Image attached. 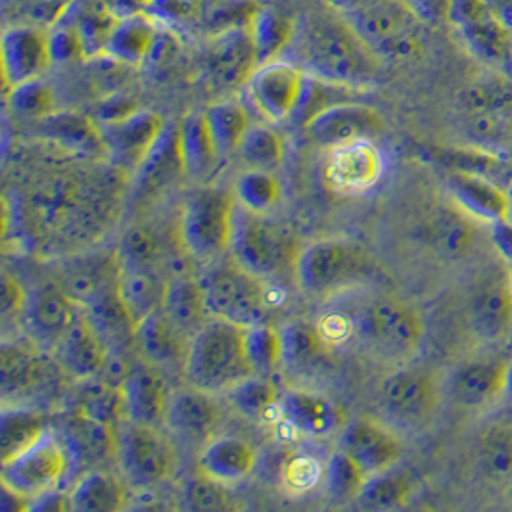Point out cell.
Segmentation results:
<instances>
[{
    "instance_id": "obj_37",
    "label": "cell",
    "mask_w": 512,
    "mask_h": 512,
    "mask_svg": "<svg viewBox=\"0 0 512 512\" xmlns=\"http://www.w3.org/2000/svg\"><path fill=\"white\" fill-rule=\"evenodd\" d=\"M125 488L116 476L93 470L81 476L71 488L70 511L114 512L125 505Z\"/></svg>"
},
{
    "instance_id": "obj_30",
    "label": "cell",
    "mask_w": 512,
    "mask_h": 512,
    "mask_svg": "<svg viewBox=\"0 0 512 512\" xmlns=\"http://www.w3.org/2000/svg\"><path fill=\"white\" fill-rule=\"evenodd\" d=\"M282 417L298 434L323 438L342 424V411L330 399L309 392H290L279 403Z\"/></svg>"
},
{
    "instance_id": "obj_9",
    "label": "cell",
    "mask_w": 512,
    "mask_h": 512,
    "mask_svg": "<svg viewBox=\"0 0 512 512\" xmlns=\"http://www.w3.org/2000/svg\"><path fill=\"white\" fill-rule=\"evenodd\" d=\"M114 449L125 476L139 488L162 484L177 468V455L156 426L129 422L117 432Z\"/></svg>"
},
{
    "instance_id": "obj_14",
    "label": "cell",
    "mask_w": 512,
    "mask_h": 512,
    "mask_svg": "<svg viewBox=\"0 0 512 512\" xmlns=\"http://www.w3.org/2000/svg\"><path fill=\"white\" fill-rule=\"evenodd\" d=\"M259 68L256 45L248 24L215 31L206 50V73L217 89L233 91L248 83Z\"/></svg>"
},
{
    "instance_id": "obj_3",
    "label": "cell",
    "mask_w": 512,
    "mask_h": 512,
    "mask_svg": "<svg viewBox=\"0 0 512 512\" xmlns=\"http://www.w3.org/2000/svg\"><path fill=\"white\" fill-rule=\"evenodd\" d=\"M183 369L190 386L210 394L229 392L257 374L246 346V326L223 319L204 323L188 340Z\"/></svg>"
},
{
    "instance_id": "obj_59",
    "label": "cell",
    "mask_w": 512,
    "mask_h": 512,
    "mask_svg": "<svg viewBox=\"0 0 512 512\" xmlns=\"http://www.w3.org/2000/svg\"><path fill=\"white\" fill-rule=\"evenodd\" d=\"M499 248L503 250V254L512 259V227L505 225V219L499 221V227H497V236H495Z\"/></svg>"
},
{
    "instance_id": "obj_57",
    "label": "cell",
    "mask_w": 512,
    "mask_h": 512,
    "mask_svg": "<svg viewBox=\"0 0 512 512\" xmlns=\"http://www.w3.org/2000/svg\"><path fill=\"white\" fill-rule=\"evenodd\" d=\"M424 24H440L451 18L455 0H401Z\"/></svg>"
},
{
    "instance_id": "obj_36",
    "label": "cell",
    "mask_w": 512,
    "mask_h": 512,
    "mask_svg": "<svg viewBox=\"0 0 512 512\" xmlns=\"http://www.w3.org/2000/svg\"><path fill=\"white\" fill-rule=\"evenodd\" d=\"M162 311L183 334H194L204 325L206 315H210L200 280L187 277L167 280L163 288Z\"/></svg>"
},
{
    "instance_id": "obj_40",
    "label": "cell",
    "mask_w": 512,
    "mask_h": 512,
    "mask_svg": "<svg viewBox=\"0 0 512 512\" xmlns=\"http://www.w3.org/2000/svg\"><path fill=\"white\" fill-rule=\"evenodd\" d=\"M47 432L45 419L29 409H4L0 420L2 465L39 442Z\"/></svg>"
},
{
    "instance_id": "obj_56",
    "label": "cell",
    "mask_w": 512,
    "mask_h": 512,
    "mask_svg": "<svg viewBox=\"0 0 512 512\" xmlns=\"http://www.w3.org/2000/svg\"><path fill=\"white\" fill-rule=\"evenodd\" d=\"M27 294H25L22 284L10 275H2V300H0V307H2V317L4 321L12 319H24L25 305H27Z\"/></svg>"
},
{
    "instance_id": "obj_8",
    "label": "cell",
    "mask_w": 512,
    "mask_h": 512,
    "mask_svg": "<svg viewBox=\"0 0 512 512\" xmlns=\"http://www.w3.org/2000/svg\"><path fill=\"white\" fill-rule=\"evenodd\" d=\"M200 284L213 319L240 326L263 323L267 313L263 280L240 267L234 259L210 271Z\"/></svg>"
},
{
    "instance_id": "obj_11",
    "label": "cell",
    "mask_w": 512,
    "mask_h": 512,
    "mask_svg": "<svg viewBox=\"0 0 512 512\" xmlns=\"http://www.w3.org/2000/svg\"><path fill=\"white\" fill-rule=\"evenodd\" d=\"M307 73L296 64L277 58L261 64L246 83V91L257 112L271 123L292 119L305 87Z\"/></svg>"
},
{
    "instance_id": "obj_46",
    "label": "cell",
    "mask_w": 512,
    "mask_h": 512,
    "mask_svg": "<svg viewBox=\"0 0 512 512\" xmlns=\"http://www.w3.org/2000/svg\"><path fill=\"white\" fill-rule=\"evenodd\" d=\"M282 363L294 369H305L321 359L325 353L323 334L307 323H290L280 330Z\"/></svg>"
},
{
    "instance_id": "obj_43",
    "label": "cell",
    "mask_w": 512,
    "mask_h": 512,
    "mask_svg": "<svg viewBox=\"0 0 512 512\" xmlns=\"http://www.w3.org/2000/svg\"><path fill=\"white\" fill-rule=\"evenodd\" d=\"M432 246L447 257L465 256L474 244L476 229L470 219L457 210H440L428 225Z\"/></svg>"
},
{
    "instance_id": "obj_15",
    "label": "cell",
    "mask_w": 512,
    "mask_h": 512,
    "mask_svg": "<svg viewBox=\"0 0 512 512\" xmlns=\"http://www.w3.org/2000/svg\"><path fill=\"white\" fill-rule=\"evenodd\" d=\"M384 171L380 150L371 140L330 148L323 165L326 187L336 194H361L373 188Z\"/></svg>"
},
{
    "instance_id": "obj_52",
    "label": "cell",
    "mask_w": 512,
    "mask_h": 512,
    "mask_svg": "<svg viewBox=\"0 0 512 512\" xmlns=\"http://www.w3.org/2000/svg\"><path fill=\"white\" fill-rule=\"evenodd\" d=\"M246 346L257 374L271 373L282 363L280 330L265 323L246 326Z\"/></svg>"
},
{
    "instance_id": "obj_4",
    "label": "cell",
    "mask_w": 512,
    "mask_h": 512,
    "mask_svg": "<svg viewBox=\"0 0 512 512\" xmlns=\"http://www.w3.org/2000/svg\"><path fill=\"white\" fill-rule=\"evenodd\" d=\"M344 16L382 62L415 58L422 48L426 24L401 0H374Z\"/></svg>"
},
{
    "instance_id": "obj_6",
    "label": "cell",
    "mask_w": 512,
    "mask_h": 512,
    "mask_svg": "<svg viewBox=\"0 0 512 512\" xmlns=\"http://www.w3.org/2000/svg\"><path fill=\"white\" fill-rule=\"evenodd\" d=\"M233 259L261 280L282 275L288 267H294L292 240L265 215L234 208Z\"/></svg>"
},
{
    "instance_id": "obj_10",
    "label": "cell",
    "mask_w": 512,
    "mask_h": 512,
    "mask_svg": "<svg viewBox=\"0 0 512 512\" xmlns=\"http://www.w3.org/2000/svg\"><path fill=\"white\" fill-rule=\"evenodd\" d=\"M70 468V453L62 440L45 432L24 453L2 465V484L35 501L60 486Z\"/></svg>"
},
{
    "instance_id": "obj_47",
    "label": "cell",
    "mask_w": 512,
    "mask_h": 512,
    "mask_svg": "<svg viewBox=\"0 0 512 512\" xmlns=\"http://www.w3.org/2000/svg\"><path fill=\"white\" fill-rule=\"evenodd\" d=\"M453 187H455L459 200L465 204L468 210L474 211L482 217L497 219V221H503L507 217V211H509L507 196L493 185L486 183L484 179H478L476 175L461 173L455 177Z\"/></svg>"
},
{
    "instance_id": "obj_45",
    "label": "cell",
    "mask_w": 512,
    "mask_h": 512,
    "mask_svg": "<svg viewBox=\"0 0 512 512\" xmlns=\"http://www.w3.org/2000/svg\"><path fill=\"white\" fill-rule=\"evenodd\" d=\"M367 478L369 476L363 472V468L357 465L348 453L340 449L332 453L330 459L326 461L323 484L328 499L338 505H344L359 497Z\"/></svg>"
},
{
    "instance_id": "obj_50",
    "label": "cell",
    "mask_w": 512,
    "mask_h": 512,
    "mask_svg": "<svg viewBox=\"0 0 512 512\" xmlns=\"http://www.w3.org/2000/svg\"><path fill=\"white\" fill-rule=\"evenodd\" d=\"M229 399L234 409H238L244 417L256 420L265 419L275 409V405H279L277 388L257 374L231 388Z\"/></svg>"
},
{
    "instance_id": "obj_61",
    "label": "cell",
    "mask_w": 512,
    "mask_h": 512,
    "mask_svg": "<svg viewBox=\"0 0 512 512\" xmlns=\"http://www.w3.org/2000/svg\"><path fill=\"white\" fill-rule=\"evenodd\" d=\"M507 390L512 397V367H509V376H507Z\"/></svg>"
},
{
    "instance_id": "obj_35",
    "label": "cell",
    "mask_w": 512,
    "mask_h": 512,
    "mask_svg": "<svg viewBox=\"0 0 512 512\" xmlns=\"http://www.w3.org/2000/svg\"><path fill=\"white\" fill-rule=\"evenodd\" d=\"M179 144L185 165V175L196 181H204L215 171L219 150L211 137L204 112L188 114L179 125Z\"/></svg>"
},
{
    "instance_id": "obj_12",
    "label": "cell",
    "mask_w": 512,
    "mask_h": 512,
    "mask_svg": "<svg viewBox=\"0 0 512 512\" xmlns=\"http://www.w3.org/2000/svg\"><path fill=\"white\" fill-rule=\"evenodd\" d=\"M361 332L374 350L390 357H407L419 348L424 325L413 307L384 298L365 311Z\"/></svg>"
},
{
    "instance_id": "obj_32",
    "label": "cell",
    "mask_w": 512,
    "mask_h": 512,
    "mask_svg": "<svg viewBox=\"0 0 512 512\" xmlns=\"http://www.w3.org/2000/svg\"><path fill=\"white\" fill-rule=\"evenodd\" d=\"M43 378V361L31 348L18 342L0 346V388L6 399L29 396L41 386Z\"/></svg>"
},
{
    "instance_id": "obj_33",
    "label": "cell",
    "mask_w": 512,
    "mask_h": 512,
    "mask_svg": "<svg viewBox=\"0 0 512 512\" xmlns=\"http://www.w3.org/2000/svg\"><path fill=\"white\" fill-rule=\"evenodd\" d=\"M509 367L503 361L470 363L453 378V396L465 407H484L507 390Z\"/></svg>"
},
{
    "instance_id": "obj_42",
    "label": "cell",
    "mask_w": 512,
    "mask_h": 512,
    "mask_svg": "<svg viewBox=\"0 0 512 512\" xmlns=\"http://www.w3.org/2000/svg\"><path fill=\"white\" fill-rule=\"evenodd\" d=\"M211 137L219 150V156L233 154L238 150L250 123L246 108L240 102L223 100L215 102L204 112Z\"/></svg>"
},
{
    "instance_id": "obj_26",
    "label": "cell",
    "mask_w": 512,
    "mask_h": 512,
    "mask_svg": "<svg viewBox=\"0 0 512 512\" xmlns=\"http://www.w3.org/2000/svg\"><path fill=\"white\" fill-rule=\"evenodd\" d=\"M119 277L117 254L112 256L71 257L70 263L62 269L60 286L70 294L75 302L85 309L87 305L114 286Z\"/></svg>"
},
{
    "instance_id": "obj_1",
    "label": "cell",
    "mask_w": 512,
    "mask_h": 512,
    "mask_svg": "<svg viewBox=\"0 0 512 512\" xmlns=\"http://www.w3.org/2000/svg\"><path fill=\"white\" fill-rule=\"evenodd\" d=\"M125 171L108 167H64L37 177L25 190V221L43 250L77 252L110 229Z\"/></svg>"
},
{
    "instance_id": "obj_39",
    "label": "cell",
    "mask_w": 512,
    "mask_h": 512,
    "mask_svg": "<svg viewBox=\"0 0 512 512\" xmlns=\"http://www.w3.org/2000/svg\"><path fill=\"white\" fill-rule=\"evenodd\" d=\"M248 29L252 33L257 60L261 66L280 58L282 52L290 45L294 33V20L282 16L275 8H256L248 20Z\"/></svg>"
},
{
    "instance_id": "obj_53",
    "label": "cell",
    "mask_w": 512,
    "mask_h": 512,
    "mask_svg": "<svg viewBox=\"0 0 512 512\" xmlns=\"http://www.w3.org/2000/svg\"><path fill=\"white\" fill-rule=\"evenodd\" d=\"M183 497L192 511H227L233 509V499L227 493L225 484L206 478L198 472L196 478L188 480Z\"/></svg>"
},
{
    "instance_id": "obj_44",
    "label": "cell",
    "mask_w": 512,
    "mask_h": 512,
    "mask_svg": "<svg viewBox=\"0 0 512 512\" xmlns=\"http://www.w3.org/2000/svg\"><path fill=\"white\" fill-rule=\"evenodd\" d=\"M279 179L271 171L248 169L234 183V202L252 213L267 215L280 200Z\"/></svg>"
},
{
    "instance_id": "obj_34",
    "label": "cell",
    "mask_w": 512,
    "mask_h": 512,
    "mask_svg": "<svg viewBox=\"0 0 512 512\" xmlns=\"http://www.w3.org/2000/svg\"><path fill=\"white\" fill-rule=\"evenodd\" d=\"M179 173H185L181 144H179V125H165V129L140 163L137 175V187L142 192H152L173 181Z\"/></svg>"
},
{
    "instance_id": "obj_27",
    "label": "cell",
    "mask_w": 512,
    "mask_h": 512,
    "mask_svg": "<svg viewBox=\"0 0 512 512\" xmlns=\"http://www.w3.org/2000/svg\"><path fill=\"white\" fill-rule=\"evenodd\" d=\"M39 131L45 139L54 142L62 150L85 156L93 160H106L104 142L100 137L98 123L91 117L73 114V112H52L50 116L37 121Z\"/></svg>"
},
{
    "instance_id": "obj_2",
    "label": "cell",
    "mask_w": 512,
    "mask_h": 512,
    "mask_svg": "<svg viewBox=\"0 0 512 512\" xmlns=\"http://www.w3.org/2000/svg\"><path fill=\"white\" fill-rule=\"evenodd\" d=\"M280 58L311 77L348 89L371 85L382 68V60L350 20L325 0L323 6L307 8L294 20L290 45Z\"/></svg>"
},
{
    "instance_id": "obj_48",
    "label": "cell",
    "mask_w": 512,
    "mask_h": 512,
    "mask_svg": "<svg viewBox=\"0 0 512 512\" xmlns=\"http://www.w3.org/2000/svg\"><path fill=\"white\" fill-rule=\"evenodd\" d=\"M250 169L273 171L284 160V140L267 125H250L236 150Z\"/></svg>"
},
{
    "instance_id": "obj_38",
    "label": "cell",
    "mask_w": 512,
    "mask_h": 512,
    "mask_svg": "<svg viewBox=\"0 0 512 512\" xmlns=\"http://www.w3.org/2000/svg\"><path fill=\"white\" fill-rule=\"evenodd\" d=\"M163 288L165 284H158L152 271L119 267L117 292L135 326L148 315L162 309Z\"/></svg>"
},
{
    "instance_id": "obj_5",
    "label": "cell",
    "mask_w": 512,
    "mask_h": 512,
    "mask_svg": "<svg viewBox=\"0 0 512 512\" xmlns=\"http://www.w3.org/2000/svg\"><path fill=\"white\" fill-rule=\"evenodd\" d=\"M234 208V196L215 188L188 198L179 219V238L190 256L208 261L231 250Z\"/></svg>"
},
{
    "instance_id": "obj_13",
    "label": "cell",
    "mask_w": 512,
    "mask_h": 512,
    "mask_svg": "<svg viewBox=\"0 0 512 512\" xmlns=\"http://www.w3.org/2000/svg\"><path fill=\"white\" fill-rule=\"evenodd\" d=\"M165 125L162 116L140 108L114 121L98 123L106 160L125 173H135L160 139Z\"/></svg>"
},
{
    "instance_id": "obj_22",
    "label": "cell",
    "mask_w": 512,
    "mask_h": 512,
    "mask_svg": "<svg viewBox=\"0 0 512 512\" xmlns=\"http://www.w3.org/2000/svg\"><path fill=\"white\" fill-rule=\"evenodd\" d=\"M56 359L66 373L87 380L100 373L108 361L106 340L94 328L87 313H81L54 348Z\"/></svg>"
},
{
    "instance_id": "obj_18",
    "label": "cell",
    "mask_w": 512,
    "mask_h": 512,
    "mask_svg": "<svg viewBox=\"0 0 512 512\" xmlns=\"http://www.w3.org/2000/svg\"><path fill=\"white\" fill-rule=\"evenodd\" d=\"M79 309L81 305L60 284H47L37 288L27 298L22 321L37 344L54 350L62 336L77 321Z\"/></svg>"
},
{
    "instance_id": "obj_31",
    "label": "cell",
    "mask_w": 512,
    "mask_h": 512,
    "mask_svg": "<svg viewBox=\"0 0 512 512\" xmlns=\"http://www.w3.org/2000/svg\"><path fill=\"white\" fill-rule=\"evenodd\" d=\"M135 342L144 357L156 365H173L187 359L188 342L185 334L173 325L162 309L142 319L135 326Z\"/></svg>"
},
{
    "instance_id": "obj_21",
    "label": "cell",
    "mask_w": 512,
    "mask_h": 512,
    "mask_svg": "<svg viewBox=\"0 0 512 512\" xmlns=\"http://www.w3.org/2000/svg\"><path fill=\"white\" fill-rule=\"evenodd\" d=\"M165 420L179 438L204 447L213 440L219 424V409L211 399L210 392L190 386L188 390H181L169 397Z\"/></svg>"
},
{
    "instance_id": "obj_16",
    "label": "cell",
    "mask_w": 512,
    "mask_h": 512,
    "mask_svg": "<svg viewBox=\"0 0 512 512\" xmlns=\"http://www.w3.org/2000/svg\"><path fill=\"white\" fill-rule=\"evenodd\" d=\"M307 137L325 148L355 140H371L382 133L384 121L373 108L353 102H336L303 123Z\"/></svg>"
},
{
    "instance_id": "obj_29",
    "label": "cell",
    "mask_w": 512,
    "mask_h": 512,
    "mask_svg": "<svg viewBox=\"0 0 512 512\" xmlns=\"http://www.w3.org/2000/svg\"><path fill=\"white\" fill-rule=\"evenodd\" d=\"M466 43L486 58H501L507 48V29L499 24L482 0H455L451 18Z\"/></svg>"
},
{
    "instance_id": "obj_58",
    "label": "cell",
    "mask_w": 512,
    "mask_h": 512,
    "mask_svg": "<svg viewBox=\"0 0 512 512\" xmlns=\"http://www.w3.org/2000/svg\"><path fill=\"white\" fill-rule=\"evenodd\" d=\"M491 16L512 33V0H482Z\"/></svg>"
},
{
    "instance_id": "obj_24",
    "label": "cell",
    "mask_w": 512,
    "mask_h": 512,
    "mask_svg": "<svg viewBox=\"0 0 512 512\" xmlns=\"http://www.w3.org/2000/svg\"><path fill=\"white\" fill-rule=\"evenodd\" d=\"M256 449L233 436L213 438L206 443L198 457V472L219 484L231 486L242 482L256 468Z\"/></svg>"
},
{
    "instance_id": "obj_54",
    "label": "cell",
    "mask_w": 512,
    "mask_h": 512,
    "mask_svg": "<svg viewBox=\"0 0 512 512\" xmlns=\"http://www.w3.org/2000/svg\"><path fill=\"white\" fill-rule=\"evenodd\" d=\"M325 478V466L309 455H296L282 468V484L290 493H305L317 488Z\"/></svg>"
},
{
    "instance_id": "obj_62",
    "label": "cell",
    "mask_w": 512,
    "mask_h": 512,
    "mask_svg": "<svg viewBox=\"0 0 512 512\" xmlns=\"http://www.w3.org/2000/svg\"><path fill=\"white\" fill-rule=\"evenodd\" d=\"M135 4H139V6H148V4H154L156 0H133Z\"/></svg>"
},
{
    "instance_id": "obj_55",
    "label": "cell",
    "mask_w": 512,
    "mask_h": 512,
    "mask_svg": "<svg viewBox=\"0 0 512 512\" xmlns=\"http://www.w3.org/2000/svg\"><path fill=\"white\" fill-rule=\"evenodd\" d=\"M486 463L497 474H512V434L511 432H493L486 438L484 445Z\"/></svg>"
},
{
    "instance_id": "obj_25",
    "label": "cell",
    "mask_w": 512,
    "mask_h": 512,
    "mask_svg": "<svg viewBox=\"0 0 512 512\" xmlns=\"http://www.w3.org/2000/svg\"><path fill=\"white\" fill-rule=\"evenodd\" d=\"M472 325L484 340H497L512 328V275L499 271L480 286L472 302Z\"/></svg>"
},
{
    "instance_id": "obj_51",
    "label": "cell",
    "mask_w": 512,
    "mask_h": 512,
    "mask_svg": "<svg viewBox=\"0 0 512 512\" xmlns=\"http://www.w3.org/2000/svg\"><path fill=\"white\" fill-rule=\"evenodd\" d=\"M8 102L14 114L25 119L39 121L54 112V93L43 77L10 87Z\"/></svg>"
},
{
    "instance_id": "obj_23",
    "label": "cell",
    "mask_w": 512,
    "mask_h": 512,
    "mask_svg": "<svg viewBox=\"0 0 512 512\" xmlns=\"http://www.w3.org/2000/svg\"><path fill=\"white\" fill-rule=\"evenodd\" d=\"M123 413L127 422L158 426L167 413V392L162 376L148 365H137L121 382Z\"/></svg>"
},
{
    "instance_id": "obj_17",
    "label": "cell",
    "mask_w": 512,
    "mask_h": 512,
    "mask_svg": "<svg viewBox=\"0 0 512 512\" xmlns=\"http://www.w3.org/2000/svg\"><path fill=\"white\" fill-rule=\"evenodd\" d=\"M2 73L6 87L39 79L54 64L50 50V33L33 25H16L4 31L2 43Z\"/></svg>"
},
{
    "instance_id": "obj_41",
    "label": "cell",
    "mask_w": 512,
    "mask_h": 512,
    "mask_svg": "<svg viewBox=\"0 0 512 512\" xmlns=\"http://www.w3.org/2000/svg\"><path fill=\"white\" fill-rule=\"evenodd\" d=\"M413 495V480L401 470H382L367 478L357 501L369 511H396Z\"/></svg>"
},
{
    "instance_id": "obj_49",
    "label": "cell",
    "mask_w": 512,
    "mask_h": 512,
    "mask_svg": "<svg viewBox=\"0 0 512 512\" xmlns=\"http://www.w3.org/2000/svg\"><path fill=\"white\" fill-rule=\"evenodd\" d=\"M119 267L123 269H139L152 271L162 256V246L158 236L146 227H129L116 250Z\"/></svg>"
},
{
    "instance_id": "obj_7",
    "label": "cell",
    "mask_w": 512,
    "mask_h": 512,
    "mask_svg": "<svg viewBox=\"0 0 512 512\" xmlns=\"http://www.w3.org/2000/svg\"><path fill=\"white\" fill-rule=\"evenodd\" d=\"M294 279L305 294L328 296L350 286L365 271V254L342 238L311 242L296 254Z\"/></svg>"
},
{
    "instance_id": "obj_28",
    "label": "cell",
    "mask_w": 512,
    "mask_h": 512,
    "mask_svg": "<svg viewBox=\"0 0 512 512\" xmlns=\"http://www.w3.org/2000/svg\"><path fill=\"white\" fill-rule=\"evenodd\" d=\"M158 27L146 14L119 16L104 45V54L123 66H140L152 54Z\"/></svg>"
},
{
    "instance_id": "obj_20",
    "label": "cell",
    "mask_w": 512,
    "mask_h": 512,
    "mask_svg": "<svg viewBox=\"0 0 512 512\" xmlns=\"http://www.w3.org/2000/svg\"><path fill=\"white\" fill-rule=\"evenodd\" d=\"M340 449L348 453L367 476L392 468L403 453V445L396 434L371 419H357L348 424L342 432Z\"/></svg>"
},
{
    "instance_id": "obj_60",
    "label": "cell",
    "mask_w": 512,
    "mask_h": 512,
    "mask_svg": "<svg viewBox=\"0 0 512 512\" xmlns=\"http://www.w3.org/2000/svg\"><path fill=\"white\" fill-rule=\"evenodd\" d=\"M328 2L330 6H334L338 12H342V14H351V12H355V10H359V8H363V6H367V4H371L374 0H325Z\"/></svg>"
},
{
    "instance_id": "obj_19",
    "label": "cell",
    "mask_w": 512,
    "mask_h": 512,
    "mask_svg": "<svg viewBox=\"0 0 512 512\" xmlns=\"http://www.w3.org/2000/svg\"><path fill=\"white\" fill-rule=\"evenodd\" d=\"M380 403L390 417L417 426L432 417L438 405V386L422 371H397L382 382Z\"/></svg>"
}]
</instances>
